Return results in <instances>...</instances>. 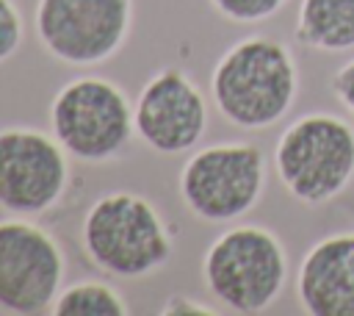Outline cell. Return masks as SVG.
Listing matches in <instances>:
<instances>
[{
  "instance_id": "6da1fadb",
  "label": "cell",
  "mask_w": 354,
  "mask_h": 316,
  "mask_svg": "<svg viewBox=\"0 0 354 316\" xmlns=\"http://www.w3.org/2000/svg\"><path fill=\"white\" fill-rule=\"evenodd\" d=\"M218 114L241 130H268L288 116L299 94V67L285 42L246 36L227 47L210 72Z\"/></svg>"
},
{
  "instance_id": "7a4b0ae2",
  "label": "cell",
  "mask_w": 354,
  "mask_h": 316,
  "mask_svg": "<svg viewBox=\"0 0 354 316\" xmlns=\"http://www.w3.org/2000/svg\"><path fill=\"white\" fill-rule=\"evenodd\" d=\"M86 258L113 277H147L174 252L160 211L136 191H108L91 202L80 225Z\"/></svg>"
},
{
  "instance_id": "3957f363",
  "label": "cell",
  "mask_w": 354,
  "mask_h": 316,
  "mask_svg": "<svg viewBox=\"0 0 354 316\" xmlns=\"http://www.w3.org/2000/svg\"><path fill=\"white\" fill-rule=\"evenodd\" d=\"M202 280L221 308L241 316L263 313L288 283L285 244L263 225H232L205 249Z\"/></svg>"
},
{
  "instance_id": "277c9868",
  "label": "cell",
  "mask_w": 354,
  "mask_h": 316,
  "mask_svg": "<svg viewBox=\"0 0 354 316\" xmlns=\"http://www.w3.org/2000/svg\"><path fill=\"white\" fill-rule=\"evenodd\" d=\"M282 188L304 205H326L354 180V125L329 111L293 119L274 144Z\"/></svg>"
},
{
  "instance_id": "5b68a950",
  "label": "cell",
  "mask_w": 354,
  "mask_h": 316,
  "mask_svg": "<svg viewBox=\"0 0 354 316\" xmlns=\"http://www.w3.org/2000/svg\"><path fill=\"white\" fill-rule=\"evenodd\" d=\"M268 180L266 152L249 141H216L191 152L180 169L185 208L210 225L246 216L263 197Z\"/></svg>"
},
{
  "instance_id": "8992f818",
  "label": "cell",
  "mask_w": 354,
  "mask_h": 316,
  "mask_svg": "<svg viewBox=\"0 0 354 316\" xmlns=\"http://www.w3.org/2000/svg\"><path fill=\"white\" fill-rule=\"evenodd\" d=\"M50 125L64 150L86 164L116 158L136 133L127 94L100 75L64 83L50 103Z\"/></svg>"
},
{
  "instance_id": "52a82bcc",
  "label": "cell",
  "mask_w": 354,
  "mask_h": 316,
  "mask_svg": "<svg viewBox=\"0 0 354 316\" xmlns=\"http://www.w3.org/2000/svg\"><path fill=\"white\" fill-rule=\"evenodd\" d=\"M36 33L61 64L97 67L113 58L133 28V0H39Z\"/></svg>"
},
{
  "instance_id": "ba28073f",
  "label": "cell",
  "mask_w": 354,
  "mask_h": 316,
  "mask_svg": "<svg viewBox=\"0 0 354 316\" xmlns=\"http://www.w3.org/2000/svg\"><path fill=\"white\" fill-rule=\"evenodd\" d=\"M69 152L36 128L0 130V208L36 216L61 202L69 188Z\"/></svg>"
},
{
  "instance_id": "9c48e42d",
  "label": "cell",
  "mask_w": 354,
  "mask_h": 316,
  "mask_svg": "<svg viewBox=\"0 0 354 316\" xmlns=\"http://www.w3.org/2000/svg\"><path fill=\"white\" fill-rule=\"evenodd\" d=\"M58 241L28 219L0 222V308L17 316L50 313L64 283Z\"/></svg>"
},
{
  "instance_id": "30bf717a",
  "label": "cell",
  "mask_w": 354,
  "mask_h": 316,
  "mask_svg": "<svg viewBox=\"0 0 354 316\" xmlns=\"http://www.w3.org/2000/svg\"><path fill=\"white\" fill-rule=\"evenodd\" d=\"M133 125L149 150L160 155L188 152L207 130L205 94L180 67H163L141 86L133 105Z\"/></svg>"
},
{
  "instance_id": "8fae6325",
  "label": "cell",
  "mask_w": 354,
  "mask_h": 316,
  "mask_svg": "<svg viewBox=\"0 0 354 316\" xmlns=\"http://www.w3.org/2000/svg\"><path fill=\"white\" fill-rule=\"evenodd\" d=\"M296 299L310 316H354V230L318 238L296 269Z\"/></svg>"
},
{
  "instance_id": "7c38bea8",
  "label": "cell",
  "mask_w": 354,
  "mask_h": 316,
  "mask_svg": "<svg viewBox=\"0 0 354 316\" xmlns=\"http://www.w3.org/2000/svg\"><path fill=\"white\" fill-rule=\"evenodd\" d=\"M293 36L318 53L354 50V0H299Z\"/></svg>"
},
{
  "instance_id": "4fadbf2b",
  "label": "cell",
  "mask_w": 354,
  "mask_h": 316,
  "mask_svg": "<svg viewBox=\"0 0 354 316\" xmlns=\"http://www.w3.org/2000/svg\"><path fill=\"white\" fill-rule=\"evenodd\" d=\"M53 316H130L124 297L100 280H80L58 291Z\"/></svg>"
},
{
  "instance_id": "5bb4252c",
  "label": "cell",
  "mask_w": 354,
  "mask_h": 316,
  "mask_svg": "<svg viewBox=\"0 0 354 316\" xmlns=\"http://www.w3.org/2000/svg\"><path fill=\"white\" fill-rule=\"evenodd\" d=\"M210 6L230 22L254 25L279 14L288 6V0H210Z\"/></svg>"
},
{
  "instance_id": "9a60e30c",
  "label": "cell",
  "mask_w": 354,
  "mask_h": 316,
  "mask_svg": "<svg viewBox=\"0 0 354 316\" xmlns=\"http://www.w3.org/2000/svg\"><path fill=\"white\" fill-rule=\"evenodd\" d=\"M25 39V22L14 0H0V64L8 61Z\"/></svg>"
},
{
  "instance_id": "2e32d148",
  "label": "cell",
  "mask_w": 354,
  "mask_h": 316,
  "mask_svg": "<svg viewBox=\"0 0 354 316\" xmlns=\"http://www.w3.org/2000/svg\"><path fill=\"white\" fill-rule=\"evenodd\" d=\"M329 91H332V97L351 114V119H354V58H348V61H343L335 72H332V78H329Z\"/></svg>"
},
{
  "instance_id": "e0dca14e",
  "label": "cell",
  "mask_w": 354,
  "mask_h": 316,
  "mask_svg": "<svg viewBox=\"0 0 354 316\" xmlns=\"http://www.w3.org/2000/svg\"><path fill=\"white\" fill-rule=\"evenodd\" d=\"M158 313L160 316H216L218 308H210L188 294H169Z\"/></svg>"
}]
</instances>
